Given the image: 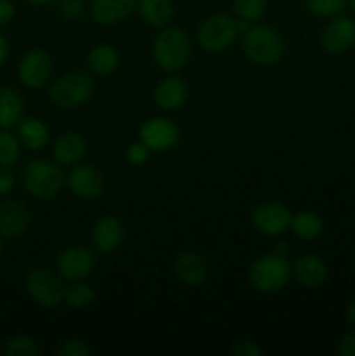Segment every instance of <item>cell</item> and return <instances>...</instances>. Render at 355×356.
Here are the masks:
<instances>
[{
    "label": "cell",
    "instance_id": "1",
    "mask_svg": "<svg viewBox=\"0 0 355 356\" xmlns=\"http://www.w3.org/2000/svg\"><path fill=\"white\" fill-rule=\"evenodd\" d=\"M191 58V42L187 31L178 26L162 28L153 40V59L164 72H180Z\"/></svg>",
    "mask_w": 355,
    "mask_h": 356
},
{
    "label": "cell",
    "instance_id": "2",
    "mask_svg": "<svg viewBox=\"0 0 355 356\" xmlns=\"http://www.w3.org/2000/svg\"><path fill=\"white\" fill-rule=\"evenodd\" d=\"M242 51L253 63L275 66L285 54V40L275 28L254 24L242 35Z\"/></svg>",
    "mask_w": 355,
    "mask_h": 356
},
{
    "label": "cell",
    "instance_id": "3",
    "mask_svg": "<svg viewBox=\"0 0 355 356\" xmlns=\"http://www.w3.org/2000/svg\"><path fill=\"white\" fill-rule=\"evenodd\" d=\"M23 186L33 198L38 200H51L58 197L65 188L66 176L58 162L37 159L31 160L23 169Z\"/></svg>",
    "mask_w": 355,
    "mask_h": 356
},
{
    "label": "cell",
    "instance_id": "4",
    "mask_svg": "<svg viewBox=\"0 0 355 356\" xmlns=\"http://www.w3.org/2000/svg\"><path fill=\"white\" fill-rule=\"evenodd\" d=\"M292 268L285 256L278 254H267L253 261L249 268V282L256 291L263 294H274L287 287L291 280Z\"/></svg>",
    "mask_w": 355,
    "mask_h": 356
},
{
    "label": "cell",
    "instance_id": "5",
    "mask_svg": "<svg viewBox=\"0 0 355 356\" xmlns=\"http://www.w3.org/2000/svg\"><path fill=\"white\" fill-rule=\"evenodd\" d=\"M94 82L87 73L72 72L52 83L49 97L59 110H75L93 97Z\"/></svg>",
    "mask_w": 355,
    "mask_h": 356
},
{
    "label": "cell",
    "instance_id": "6",
    "mask_svg": "<svg viewBox=\"0 0 355 356\" xmlns=\"http://www.w3.org/2000/svg\"><path fill=\"white\" fill-rule=\"evenodd\" d=\"M237 37H239L237 19L225 13L211 14L202 21L197 30L198 45L212 54L226 51L237 40Z\"/></svg>",
    "mask_w": 355,
    "mask_h": 356
},
{
    "label": "cell",
    "instance_id": "7",
    "mask_svg": "<svg viewBox=\"0 0 355 356\" xmlns=\"http://www.w3.org/2000/svg\"><path fill=\"white\" fill-rule=\"evenodd\" d=\"M26 291L30 298L42 308H56L65 301V285L61 278L47 268H33L28 271Z\"/></svg>",
    "mask_w": 355,
    "mask_h": 356
},
{
    "label": "cell",
    "instance_id": "8",
    "mask_svg": "<svg viewBox=\"0 0 355 356\" xmlns=\"http://www.w3.org/2000/svg\"><path fill=\"white\" fill-rule=\"evenodd\" d=\"M292 214L281 202H263L251 214V222L261 235L278 236L291 226Z\"/></svg>",
    "mask_w": 355,
    "mask_h": 356
},
{
    "label": "cell",
    "instance_id": "9",
    "mask_svg": "<svg viewBox=\"0 0 355 356\" xmlns=\"http://www.w3.org/2000/svg\"><path fill=\"white\" fill-rule=\"evenodd\" d=\"M94 268H96V257L86 247H66L56 257V271L66 280H84L93 273Z\"/></svg>",
    "mask_w": 355,
    "mask_h": 356
},
{
    "label": "cell",
    "instance_id": "10",
    "mask_svg": "<svg viewBox=\"0 0 355 356\" xmlns=\"http://www.w3.org/2000/svg\"><path fill=\"white\" fill-rule=\"evenodd\" d=\"M139 141L145 143L152 152H169L180 141V127L169 118H148L139 127Z\"/></svg>",
    "mask_w": 355,
    "mask_h": 356
},
{
    "label": "cell",
    "instance_id": "11",
    "mask_svg": "<svg viewBox=\"0 0 355 356\" xmlns=\"http://www.w3.org/2000/svg\"><path fill=\"white\" fill-rule=\"evenodd\" d=\"M320 45L327 54L340 56L355 45V21L348 16H334L320 33Z\"/></svg>",
    "mask_w": 355,
    "mask_h": 356
},
{
    "label": "cell",
    "instance_id": "12",
    "mask_svg": "<svg viewBox=\"0 0 355 356\" xmlns=\"http://www.w3.org/2000/svg\"><path fill=\"white\" fill-rule=\"evenodd\" d=\"M52 75V59L42 49H31L21 58L17 76L28 89H42Z\"/></svg>",
    "mask_w": 355,
    "mask_h": 356
},
{
    "label": "cell",
    "instance_id": "13",
    "mask_svg": "<svg viewBox=\"0 0 355 356\" xmlns=\"http://www.w3.org/2000/svg\"><path fill=\"white\" fill-rule=\"evenodd\" d=\"M70 191L80 200H94L104 190V177L96 167L79 163L66 177Z\"/></svg>",
    "mask_w": 355,
    "mask_h": 356
},
{
    "label": "cell",
    "instance_id": "14",
    "mask_svg": "<svg viewBox=\"0 0 355 356\" xmlns=\"http://www.w3.org/2000/svg\"><path fill=\"white\" fill-rule=\"evenodd\" d=\"M173 271L178 280L183 282L184 285H190V287H198L209 277L207 261L204 259V256L194 252V250H187V252H181L180 256H176Z\"/></svg>",
    "mask_w": 355,
    "mask_h": 356
},
{
    "label": "cell",
    "instance_id": "15",
    "mask_svg": "<svg viewBox=\"0 0 355 356\" xmlns=\"http://www.w3.org/2000/svg\"><path fill=\"white\" fill-rule=\"evenodd\" d=\"M30 211L17 200L0 202V236L17 238L30 226Z\"/></svg>",
    "mask_w": 355,
    "mask_h": 356
},
{
    "label": "cell",
    "instance_id": "16",
    "mask_svg": "<svg viewBox=\"0 0 355 356\" xmlns=\"http://www.w3.org/2000/svg\"><path fill=\"white\" fill-rule=\"evenodd\" d=\"M292 275L296 277L299 285L306 289H317L327 280V264L324 263L322 257L315 254H301L296 257L292 264Z\"/></svg>",
    "mask_w": 355,
    "mask_h": 356
},
{
    "label": "cell",
    "instance_id": "17",
    "mask_svg": "<svg viewBox=\"0 0 355 356\" xmlns=\"http://www.w3.org/2000/svg\"><path fill=\"white\" fill-rule=\"evenodd\" d=\"M124 240V226L115 216H101L93 228V243L97 252L111 254Z\"/></svg>",
    "mask_w": 355,
    "mask_h": 356
},
{
    "label": "cell",
    "instance_id": "18",
    "mask_svg": "<svg viewBox=\"0 0 355 356\" xmlns=\"http://www.w3.org/2000/svg\"><path fill=\"white\" fill-rule=\"evenodd\" d=\"M138 7V0H93L90 16L96 23L111 26L127 19Z\"/></svg>",
    "mask_w": 355,
    "mask_h": 356
},
{
    "label": "cell",
    "instance_id": "19",
    "mask_svg": "<svg viewBox=\"0 0 355 356\" xmlns=\"http://www.w3.org/2000/svg\"><path fill=\"white\" fill-rule=\"evenodd\" d=\"M153 99H155L157 106L164 111L180 110L188 99L187 83L178 76H167L155 86Z\"/></svg>",
    "mask_w": 355,
    "mask_h": 356
},
{
    "label": "cell",
    "instance_id": "20",
    "mask_svg": "<svg viewBox=\"0 0 355 356\" xmlns=\"http://www.w3.org/2000/svg\"><path fill=\"white\" fill-rule=\"evenodd\" d=\"M86 139L77 132H65L52 146V155L59 165H77L86 156Z\"/></svg>",
    "mask_w": 355,
    "mask_h": 356
},
{
    "label": "cell",
    "instance_id": "21",
    "mask_svg": "<svg viewBox=\"0 0 355 356\" xmlns=\"http://www.w3.org/2000/svg\"><path fill=\"white\" fill-rule=\"evenodd\" d=\"M17 139L24 148L37 152V149L45 148L51 141V132H49L47 124L40 118L26 117L21 118L17 124Z\"/></svg>",
    "mask_w": 355,
    "mask_h": 356
},
{
    "label": "cell",
    "instance_id": "22",
    "mask_svg": "<svg viewBox=\"0 0 355 356\" xmlns=\"http://www.w3.org/2000/svg\"><path fill=\"white\" fill-rule=\"evenodd\" d=\"M141 19L152 28H166L174 16L171 0H138Z\"/></svg>",
    "mask_w": 355,
    "mask_h": 356
},
{
    "label": "cell",
    "instance_id": "23",
    "mask_svg": "<svg viewBox=\"0 0 355 356\" xmlns=\"http://www.w3.org/2000/svg\"><path fill=\"white\" fill-rule=\"evenodd\" d=\"M87 65L89 70L97 76L111 75L120 65V56L118 51L110 44H100L90 49L87 56Z\"/></svg>",
    "mask_w": 355,
    "mask_h": 356
},
{
    "label": "cell",
    "instance_id": "24",
    "mask_svg": "<svg viewBox=\"0 0 355 356\" xmlns=\"http://www.w3.org/2000/svg\"><path fill=\"white\" fill-rule=\"evenodd\" d=\"M23 118V99L13 87H0V129H10Z\"/></svg>",
    "mask_w": 355,
    "mask_h": 356
},
{
    "label": "cell",
    "instance_id": "25",
    "mask_svg": "<svg viewBox=\"0 0 355 356\" xmlns=\"http://www.w3.org/2000/svg\"><path fill=\"white\" fill-rule=\"evenodd\" d=\"M289 229L292 235L303 242H312L317 240L324 232V221L317 212L312 211H301L298 214L292 216L291 226Z\"/></svg>",
    "mask_w": 355,
    "mask_h": 356
},
{
    "label": "cell",
    "instance_id": "26",
    "mask_svg": "<svg viewBox=\"0 0 355 356\" xmlns=\"http://www.w3.org/2000/svg\"><path fill=\"white\" fill-rule=\"evenodd\" d=\"M21 143L7 129H0V165L13 167L19 160Z\"/></svg>",
    "mask_w": 355,
    "mask_h": 356
},
{
    "label": "cell",
    "instance_id": "27",
    "mask_svg": "<svg viewBox=\"0 0 355 356\" xmlns=\"http://www.w3.org/2000/svg\"><path fill=\"white\" fill-rule=\"evenodd\" d=\"M267 0H233V10L239 19L256 23L267 14Z\"/></svg>",
    "mask_w": 355,
    "mask_h": 356
},
{
    "label": "cell",
    "instance_id": "28",
    "mask_svg": "<svg viewBox=\"0 0 355 356\" xmlns=\"http://www.w3.org/2000/svg\"><path fill=\"white\" fill-rule=\"evenodd\" d=\"M96 301V294H94L93 289L87 284H73L72 287L66 289L65 292V302L70 306V308L75 309H84L89 308L93 302Z\"/></svg>",
    "mask_w": 355,
    "mask_h": 356
},
{
    "label": "cell",
    "instance_id": "29",
    "mask_svg": "<svg viewBox=\"0 0 355 356\" xmlns=\"http://www.w3.org/2000/svg\"><path fill=\"white\" fill-rule=\"evenodd\" d=\"M308 13L319 17H334L347 7L348 0H303Z\"/></svg>",
    "mask_w": 355,
    "mask_h": 356
},
{
    "label": "cell",
    "instance_id": "30",
    "mask_svg": "<svg viewBox=\"0 0 355 356\" xmlns=\"http://www.w3.org/2000/svg\"><path fill=\"white\" fill-rule=\"evenodd\" d=\"M3 353L7 356H37L40 355V346L28 336H14L7 341Z\"/></svg>",
    "mask_w": 355,
    "mask_h": 356
},
{
    "label": "cell",
    "instance_id": "31",
    "mask_svg": "<svg viewBox=\"0 0 355 356\" xmlns=\"http://www.w3.org/2000/svg\"><path fill=\"white\" fill-rule=\"evenodd\" d=\"M150 155H152V149H150L143 141L132 143V145L127 148V153H125L127 162L134 167L145 165V163L150 160Z\"/></svg>",
    "mask_w": 355,
    "mask_h": 356
},
{
    "label": "cell",
    "instance_id": "32",
    "mask_svg": "<svg viewBox=\"0 0 355 356\" xmlns=\"http://www.w3.org/2000/svg\"><path fill=\"white\" fill-rule=\"evenodd\" d=\"M86 13V2L84 0H61L59 2V14L65 19H79Z\"/></svg>",
    "mask_w": 355,
    "mask_h": 356
},
{
    "label": "cell",
    "instance_id": "33",
    "mask_svg": "<svg viewBox=\"0 0 355 356\" xmlns=\"http://www.w3.org/2000/svg\"><path fill=\"white\" fill-rule=\"evenodd\" d=\"M90 348L82 339H66L58 348L59 356H89Z\"/></svg>",
    "mask_w": 355,
    "mask_h": 356
},
{
    "label": "cell",
    "instance_id": "34",
    "mask_svg": "<svg viewBox=\"0 0 355 356\" xmlns=\"http://www.w3.org/2000/svg\"><path fill=\"white\" fill-rule=\"evenodd\" d=\"M232 353L235 356H260L263 355V350L254 341L240 339L232 346Z\"/></svg>",
    "mask_w": 355,
    "mask_h": 356
},
{
    "label": "cell",
    "instance_id": "35",
    "mask_svg": "<svg viewBox=\"0 0 355 356\" xmlns=\"http://www.w3.org/2000/svg\"><path fill=\"white\" fill-rule=\"evenodd\" d=\"M14 184H16V177H14L10 167L0 165V197L9 195L14 190Z\"/></svg>",
    "mask_w": 355,
    "mask_h": 356
},
{
    "label": "cell",
    "instance_id": "36",
    "mask_svg": "<svg viewBox=\"0 0 355 356\" xmlns=\"http://www.w3.org/2000/svg\"><path fill=\"white\" fill-rule=\"evenodd\" d=\"M338 353L341 356H355V327L343 334V337L338 343Z\"/></svg>",
    "mask_w": 355,
    "mask_h": 356
},
{
    "label": "cell",
    "instance_id": "37",
    "mask_svg": "<svg viewBox=\"0 0 355 356\" xmlns=\"http://www.w3.org/2000/svg\"><path fill=\"white\" fill-rule=\"evenodd\" d=\"M16 9H14V3L10 0H0V26H6L13 21Z\"/></svg>",
    "mask_w": 355,
    "mask_h": 356
},
{
    "label": "cell",
    "instance_id": "38",
    "mask_svg": "<svg viewBox=\"0 0 355 356\" xmlns=\"http://www.w3.org/2000/svg\"><path fill=\"white\" fill-rule=\"evenodd\" d=\"M7 58H9V42H7V38L0 33V68H2L3 63L7 61Z\"/></svg>",
    "mask_w": 355,
    "mask_h": 356
},
{
    "label": "cell",
    "instance_id": "39",
    "mask_svg": "<svg viewBox=\"0 0 355 356\" xmlns=\"http://www.w3.org/2000/svg\"><path fill=\"white\" fill-rule=\"evenodd\" d=\"M345 318H347V322L350 323L352 327H355V301L348 305L347 312H345Z\"/></svg>",
    "mask_w": 355,
    "mask_h": 356
},
{
    "label": "cell",
    "instance_id": "40",
    "mask_svg": "<svg viewBox=\"0 0 355 356\" xmlns=\"http://www.w3.org/2000/svg\"><path fill=\"white\" fill-rule=\"evenodd\" d=\"M274 254H278V256H287V245H285L284 242L275 243Z\"/></svg>",
    "mask_w": 355,
    "mask_h": 356
},
{
    "label": "cell",
    "instance_id": "41",
    "mask_svg": "<svg viewBox=\"0 0 355 356\" xmlns=\"http://www.w3.org/2000/svg\"><path fill=\"white\" fill-rule=\"evenodd\" d=\"M26 2L33 3V6H47V3L58 2V0H26Z\"/></svg>",
    "mask_w": 355,
    "mask_h": 356
},
{
    "label": "cell",
    "instance_id": "42",
    "mask_svg": "<svg viewBox=\"0 0 355 356\" xmlns=\"http://www.w3.org/2000/svg\"><path fill=\"white\" fill-rule=\"evenodd\" d=\"M2 256H3V243L2 240H0V259H2Z\"/></svg>",
    "mask_w": 355,
    "mask_h": 356
},
{
    "label": "cell",
    "instance_id": "43",
    "mask_svg": "<svg viewBox=\"0 0 355 356\" xmlns=\"http://www.w3.org/2000/svg\"><path fill=\"white\" fill-rule=\"evenodd\" d=\"M348 3H350L352 10H354V13H355V0H348Z\"/></svg>",
    "mask_w": 355,
    "mask_h": 356
}]
</instances>
